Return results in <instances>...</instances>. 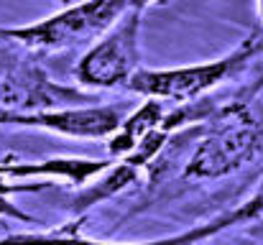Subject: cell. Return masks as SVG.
Masks as SVG:
<instances>
[{"label": "cell", "mask_w": 263, "mask_h": 245, "mask_svg": "<svg viewBox=\"0 0 263 245\" xmlns=\"http://www.w3.org/2000/svg\"><path fill=\"white\" fill-rule=\"evenodd\" d=\"M130 102H105V105H77V107H51V110H33V112H10L3 115V125L18 128H41L49 133H59L67 138H85L100 141L110 138L120 123L128 118Z\"/></svg>", "instance_id": "obj_6"}, {"label": "cell", "mask_w": 263, "mask_h": 245, "mask_svg": "<svg viewBox=\"0 0 263 245\" xmlns=\"http://www.w3.org/2000/svg\"><path fill=\"white\" fill-rule=\"evenodd\" d=\"M251 202H253V222L246 230V235L253 240H263V186L256 197H251Z\"/></svg>", "instance_id": "obj_11"}, {"label": "cell", "mask_w": 263, "mask_h": 245, "mask_svg": "<svg viewBox=\"0 0 263 245\" xmlns=\"http://www.w3.org/2000/svg\"><path fill=\"white\" fill-rule=\"evenodd\" d=\"M143 5H130L123 18L100 36L74 67V77L82 87L112 89L128 87L133 74L141 69V23Z\"/></svg>", "instance_id": "obj_4"}, {"label": "cell", "mask_w": 263, "mask_h": 245, "mask_svg": "<svg viewBox=\"0 0 263 245\" xmlns=\"http://www.w3.org/2000/svg\"><path fill=\"white\" fill-rule=\"evenodd\" d=\"M95 97L77 89L51 82L39 67H18L8 69L0 77V118L10 112H33V110H51L67 107L72 102L85 105Z\"/></svg>", "instance_id": "obj_7"}, {"label": "cell", "mask_w": 263, "mask_h": 245, "mask_svg": "<svg viewBox=\"0 0 263 245\" xmlns=\"http://www.w3.org/2000/svg\"><path fill=\"white\" fill-rule=\"evenodd\" d=\"M258 46H261L258 33H251L238 49L204 64H192V67H179V69H143L141 67L133 74V80L128 82V89L148 100H161V102L172 100L176 105L192 102V100L204 97L217 84L235 77L256 56Z\"/></svg>", "instance_id": "obj_3"}, {"label": "cell", "mask_w": 263, "mask_h": 245, "mask_svg": "<svg viewBox=\"0 0 263 245\" xmlns=\"http://www.w3.org/2000/svg\"><path fill=\"white\" fill-rule=\"evenodd\" d=\"M49 184H13V181H8L3 174H0V217H10V220H15V222H26V225H39V220L36 217H31V215H26L23 210H18L15 204H10V194H23V192H41V189H46Z\"/></svg>", "instance_id": "obj_10"}, {"label": "cell", "mask_w": 263, "mask_h": 245, "mask_svg": "<svg viewBox=\"0 0 263 245\" xmlns=\"http://www.w3.org/2000/svg\"><path fill=\"white\" fill-rule=\"evenodd\" d=\"M263 146V120L248 105H228L215 112V123L186 159L181 176L212 181L240 171Z\"/></svg>", "instance_id": "obj_2"}, {"label": "cell", "mask_w": 263, "mask_h": 245, "mask_svg": "<svg viewBox=\"0 0 263 245\" xmlns=\"http://www.w3.org/2000/svg\"><path fill=\"white\" fill-rule=\"evenodd\" d=\"M261 15H263V0H261Z\"/></svg>", "instance_id": "obj_13"}, {"label": "cell", "mask_w": 263, "mask_h": 245, "mask_svg": "<svg viewBox=\"0 0 263 245\" xmlns=\"http://www.w3.org/2000/svg\"><path fill=\"white\" fill-rule=\"evenodd\" d=\"M164 115L166 107L161 100H146L138 110H130L128 118L120 123V128L107 138V154L112 159H123L125 154H130L151 130L161 125Z\"/></svg>", "instance_id": "obj_9"}, {"label": "cell", "mask_w": 263, "mask_h": 245, "mask_svg": "<svg viewBox=\"0 0 263 245\" xmlns=\"http://www.w3.org/2000/svg\"><path fill=\"white\" fill-rule=\"evenodd\" d=\"M130 5H136V0H82L36 23L0 28V41H10L44 54L92 46L123 18Z\"/></svg>", "instance_id": "obj_1"}, {"label": "cell", "mask_w": 263, "mask_h": 245, "mask_svg": "<svg viewBox=\"0 0 263 245\" xmlns=\"http://www.w3.org/2000/svg\"><path fill=\"white\" fill-rule=\"evenodd\" d=\"M5 72H8V67H5V64H3V62H0V77H3V74H5Z\"/></svg>", "instance_id": "obj_12"}, {"label": "cell", "mask_w": 263, "mask_h": 245, "mask_svg": "<svg viewBox=\"0 0 263 245\" xmlns=\"http://www.w3.org/2000/svg\"><path fill=\"white\" fill-rule=\"evenodd\" d=\"M115 161L107 159H46V161H0L5 179H64L74 186H87Z\"/></svg>", "instance_id": "obj_8"}, {"label": "cell", "mask_w": 263, "mask_h": 245, "mask_svg": "<svg viewBox=\"0 0 263 245\" xmlns=\"http://www.w3.org/2000/svg\"><path fill=\"white\" fill-rule=\"evenodd\" d=\"M253 222V204L251 199L238 204L235 210H228L217 217H212L210 222H202L192 230L166 235L159 240H146V243H112V240H92L87 235H82L77 222L62 225L59 230H46V233H10L3 235L0 245H202L210 238H217L228 230H248Z\"/></svg>", "instance_id": "obj_5"}]
</instances>
